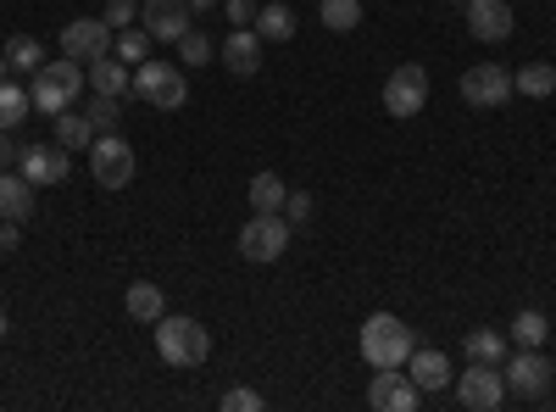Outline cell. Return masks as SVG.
I'll return each instance as SVG.
<instances>
[{"mask_svg": "<svg viewBox=\"0 0 556 412\" xmlns=\"http://www.w3.org/2000/svg\"><path fill=\"white\" fill-rule=\"evenodd\" d=\"M151 329H156V351H162L167 369H201V362L212 357V335L195 324V317H173V312H162Z\"/></svg>", "mask_w": 556, "mask_h": 412, "instance_id": "1", "label": "cell"}, {"mask_svg": "<svg viewBox=\"0 0 556 412\" xmlns=\"http://www.w3.org/2000/svg\"><path fill=\"white\" fill-rule=\"evenodd\" d=\"M412 329L401 324L395 312H374L362 324V357H367V369H406V357H412Z\"/></svg>", "mask_w": 556, "mask_h": 412, "instance_id": "2", "label": "cell"}, {"mask_svg": "<svg viewBox=\"0 0 556 412\" xmlns=\"http://www.w3.org/2000/svg\"><path fill=\"white\" fill-rule=\"evenodd\" d=\"M89 84V73H84V62H73V57H62V62H45L39 73H34V89H28V101L39 107V112H67L73 101H78V89Z\"/></svg>", "mask_w": 556, "mask_h": 412, "instance_id": "3", "label": "cell"}, {"mask_svg": "<svg viewBox=\"0 0 556 412\" xmlns=\"http://www.w3.org/2000/svg\"><path fill=\"white\" fill-rule=\"evenodd\" d=\"M128 96L146 101V107H156V112H178L184 101H190V84H184V73H178L173 62H151V57H146V62L134 67Z\"/></svg>", "mask_w": 556, "mask_h": 412, "instance_id": "4", "label": "cell"}, {"mask_svg": "<svg viewBox=\"0 0 556 412\" xmlns=\"http://www.w3.org/2000/svg\"><path fill=\"white\" fill-rule=\"evenodd\" d=\"M89 173H96L101 190H128L134 185V146L123 134H96L89 146Z\"/></svg>", "mask_w": 556, "mask_h": 412, "instance_id": "5", "label": "cell"}, {"mask_svg": "<svg viewBox=\"0 0 556 412\" xmlns=\"http://www.w3.org/2000/svg\"><path fill=\"white\" fill-rule=\"evenodd\" d=\"M429 107V67L424 62H401L384 78V112L390 117H417Z\"/></svg>", "mask_w": 556, "mask_h": 412, "instance_id": "6", "label": "cell"}, {"mask_svg": "<svg viewBox=\"0 0 556 412\" xmlns=\"http://www.w3.org/2000/svg\"><path fill=\"white\" fill-rule=\"evenodd\" d=\"M456 401L468 407V412H495L506 401L501 362H468V374H456Z\"/></svg>", "mask_w": 556, "mask_h": 412, "instance_id": "7", "label": "cell"}, {"mask_svg": "<svg viewBox=\"0 0 556 412\" xmlns=\"http://www.w3.org/2000/svg\"><path fill=\"white\" fill-rule=\"evenodd\" d=\"M290 246V223L278 212H256L245 228H240V257L245 262H278Z\"/></svg>", "mask_w": 556, "mask_h": 412, "instance_id": "8", "label": "cell"}, {"mask_svg": "<svg viewBox=\"0 0 556 412\" xmlns=\"http://www.w3.org/2000/svg\"><path fill=\"white\" fill-rule=\"evenodd\" d=\"M112 45H117V34L106 28V17H78L62 28V57H73V62H101V57H112Z\"/></svg>", "mask_w": 556, "mask_h": 412, "instance_id": "9", "label": "cell"}, {"mask_svg": "<svg viewBox=\"0 0 556 412\" xmlns=\"http://www.w3.org/2000/svg\"><path fill=\"white\" fill-rule=\"evenodd\" d=\"M462 101L468 107H506L513 101V73H506L501 62H479L462 73Z\"/></svg>", "mask_w": 556, "mask_h": 412, "instance_id": "10", "label": "cell"}, {"mask_svg": "<svg viewBox=\"0 0 556 412\" xmlns=\"http://www.w3.org/2000/svg\"><path fill=\"white\" fill-rule=\"evenodd\" d=\"M501 374H506V390H513V396H529V401H534V396H545V379H551L540 346H518V351H506Z\"/></svg>", "mask_w": 556, "mask_h": 412, "instance_id": "11", "label": "cell"}, {"mask_svg": "<svg viewBox=\"0 0 556 412\" xmlns=\"http://www.w3.org/2000/svg\"><path fill=\"white\" fill-rule=\"evenodd\" d=\"M462 12H468V34L484 39V45H501V39H513L518 17L506 0H462Z\"/></svg>", "mask_w": 556, "mask_h": 412, "instance_id": "12", "label": "cell"}, {"mask_svg": "<svg viewBox=\"0 0 556 412\" xmlns=\"http://www.w3.org/2000/svg\"><path fill=\"white\" fill-rule=\"evenodd\" d=\"M417 401H424V390H417L401 369H374L367 407H379V412H417Z\"/></svg>", "mask_w": 556, "mask_h": 412, "instance_id": "13", "label": "cell"}, {"mask_svg": "<svg viewBox=\"0 0 556 412\" xmlns=\"http://www.w3.org/2000/svg\"><path fill=\"white\" fill-rule=\"evenodd\" d=\"M17 173L28 178L34 190H39V185H67L73 162H67V151H56V146H23V151H17Z\"/></svg>", "mask_w": 556, "mask_h": 412, "instance_id": "14", "label": "cell"}, {"mask_svg": "<svg viewBox=\"0 0 556 412\" xmlns=\"http://www.w3.org/2000/svg\"><path fill=\"white\" fill-rule=\"evenodd\" d=\"M139 28H146L151 39H184L190 34V0H146L139 7Z\"/></svg>", "mask_w": 556, "mask_h": 412, "instance_id": "15", "label": "cell"}, {"mask_svg": "<svg viewBox=\"0 0 556 412\" xmlns=\"http://www.w3.org/2000/svg\"><path fill=\"white\" fill-rule=\"evenodd\" d=\"M406 369H412L406 379H412L417 390H424V396L451 385V357H445V351H434V346H417V351L406 357Z\"/></svg>", "mask_w": 556, "mask_h": 412, "instance_id": "16", "label": "cell"}, {"mask_svg": "<svg viewBox=\"0 0 556 412\" xmlns=\"http://www.w3.org/2000/svg\"><path fill=\"white\" fill-rule=\"evenodd\" d=\"M223 62H228V73H235V78H251L262 67V34L256 28H228Z\"/></svg>", "mask_w": 556, "mask_h": 412, "instance_id": "17", "label": "cell"}, {"mask_svg": "<svg viewBox=\"0 0 556 412\" xmlns=\"http://www.w3.org/2000/svg\"><path fill=\"white\" fill-rule=\"evenodd\" d=\"M0 217H12V223H23V217H34V185L23 173H0Z\"/></svg>", "mask_w": 556, "mask_h": 412, "instance_id": "18", "label": "cell"}, {"mask_svg": "<svg viewBox=\"0 0 556 412\" xmlns=\"http://www.w3.org/2000/svg\"><path fill=\"white\" fill-rule=\"evenodd\" d=\"M128 84H134V73H128V62H112V57H101V62H89V89L96 96H128Z\"/></svg>", "mask_w": 556, "mask_h": 412, "instance_id": "19", "label": "cell"}, {"mask_svg": "<svg viewBox=\"0 0 556 412\" xmlns=\"http://www.w3.org/2000/svg\"><path fill=\"white\" fill-rule=\"evenodd\" d=\"M56 146L62 151H89L96 146V123H89V112H56Z\"/></svg>", "mask_w": 556, "mask_h": 412, "instance_id": "20", "label": "cell"}, {"mask_svg": "<svg viewBox=\"0 0 556 412\" xmlns=\"http://www.w3.org/2000/svg\"><path fill=\"white\" fill-rule=\"evenodd\" d=\"M251 28L262 34V45H285V39L295 34V12L273 0V7H256V23H251Z\"/></svg>", "mask_w": 556, "mask_h": 412, "instance_id": "21", "label": "cell"}, {"mask_svg": "<svg viewBox=\"0 0 556 412\" xmlns=\"http://www.w3.org/2000/svg\"><path fill=\"white\" fill-rule=\"evenodd\" d=\"M167 312V301H162V285H128V317L134 324H156V317Z\"/></svg>", "mask_w": 556, "mask_h": 412, "instance_id": "22", "label": "cell"}, {"mask_svg": "<svg viewBox=\"0 0 556 412\" xmlns=\"http://www.w3.org/2000/svg\"><path fill=\"white\" fill-rule=\"evenodd\" d=\"M462 351H468V362H506V329H473Z\"/></svg>", "mask_w": 556, "mask_h": 412, "instance_id": "23", "label": "cell"}, {"mask_svg": "<svg viewBox=\"0 0 556 412\" xmlns=\"http://www.w3.org/2000/svg\"><path fill=\"white\" fill-rule=\"evenodd\" d=\"M513 89H523L529 101H545V96H556V67H551V62H529V67L513 78Z\"/></svg>", "mask_w": 556, "mask_h": 412, "instance_id": "24", "label": "cell"}, {"mask_svg": "<svg viewBox=\"0 0 556 412\" xmlns=\"http://www.w3.org/2000/svg\"><path fill=\"white\" fill-rule=\"evenodd\" d=\"M285 196L290 190H285V178H278V173H256L251 178V207L256 212H285Z\"/></svg>", "mask_w": 556, "mask_h": 412, "instance_id": "25", "label": "cell"}, {"mask_svg": "<svg viewBox=\"0 0 556 412\" xmlns=\"http://www.w3.org/2000/svg\"><path fill=\"white\" fill-rule=\"evenodd\" d=\"M317 12H323V28L351 34L362 23V0H317Z\"/></svg>", "mask_w": 556, "mask_h": 412, "instance_id": "26", "label": "cell"}, {"mask_svg": "<svg viewBox=\"0 0 556 412\" xmlns=\"http://www.w3.org/2000/svg\"><path fill=\"white\" fill-rule=\"evenodd\" d=\"M7 57H12V73H39V67H45V45H39L34 34H12Z\"/></svg>", "mask_w": 556, "mask_h": 412, "instance_id": "27", "label": "cell"}, {"mask_svg": "<svg viewBox=\"0 0 556 412\" xmlns=\"http://www.w3.org/2000/svg\"><path fill=\"white\" fill-rule=\"evenodd\" d=\"M545 335H551L545 312H518L513 329H506V340H518V346H545Z\"/></svg>", "mask_w": 556, "mask_h": 412, "instance_id": "28", "label": "cell"}, {"mask_svg": "<svg viewBox=\"0 0 556 412\" xmlns=\"http://www.w3.org/2000/svg\"><path fill=\"white\" fill-rule=\"evenodd\" d=\"M28 107H34V101L23 96V89H17L12 78H7V84H0V128H7V134H12V128H17L23 117H28Z\"/></svg>", "mask_w": 556, "mask_h": 412, "instance_id": "29", "label": "cell"}, {"mask_svg": "<svg viewBox=\"0 0 556 412\" xmlns=\"http://www.w3.org/2000/svg\"><path fill=\"white\" fill-rule=\"evenodd\" d=\"M151 45H156V39L134 23V28H123V34H117L112 51H117V62H146V57H151Z\"/></svg>", "mask_w": 556, "mask_h": 412, "instance_id": "30", "label": "cell"}, {"mask_svg": "<svg viewBox=\"0 0 556 412\" xmlns=\"http://www.w3.org/2000/svg\"><path fill=\"white\" fill-rule=\"evenodd\" d=\"M89 123H96V134H117L123 101H117V96H96V107H89Z\"/></svg>", "mask_w": 556, "mask_h": 412, "instance_id": "31", "label": "cell"}, {"mask_svg": "<svg viewBox=\"0 0 556 412\" xmlns=\"http://www.w3.org/2000/svg\"><path fill=\"white\" fill-rule=\"evenodd\" d=\"M178 62H190V67H201V62H212V39L201 34V28H190L178 39Z\"/></svg>", "mask_w": 556, "mask_h": 412, "instance_id": "32", "label": "cell"}, {"mask_svg": "<svg viewBox=\"0 0 556 412\" xmlns=\"http://www.w3.org/2000/svg\"><path fill=\"white\" fill-rule=\"evenodd\" d=\"M134 23H139L134 0H106V28H112V34H123V28H134Z\"/></svg>", "mask_w": 556, "mask_h": 412, "instance_id": "33", "label": "cell"}, {"mask_svg": "<svg viewBox=\"0 0 556 412\" xmlns=\"http://www.w3.org/2000/svg\"><path fill=\"white\" fill-rule=\"evenodd\" d=\"M262 407H267V401H262L256 390H245V385H235V390L223 396V412H262Z\"/></svg>", "mask_w": 556, "mask_h": 412, "instance_id": "34", "label": "cell"}, {"mask_svg": "<svg viewBox=\"0 0 556 412\" xmlns=\"http://www.w3.org/2000/svg\"><path fill=\"white\" fill-rule=\"evenodd\" d=\"M223 17H228V28H251L256 23V0H223Z\"/></svg>", "mask_w": 556, "mask_h": 412, "instance_id": "35", "label": "cell"}, {"mask_svg": "<svg viewBox=\"0 0 556 412\" xmlns=\"http://www.w3.org/2000/svg\"><path fill=\"white\" fill-rule=\"evenodd\" d=\"M306 217H312V196L290 190V196H285V223H306Z\"/></svg>", "mask_w": 556, "mask_h": 412, "instance_id": "36", "label": "cell"}, {"mask_svg": "<svg viewBox=\"0 0 556 412\" xmlns=\"http://www.w3.org/2000/svg\"><path fill=\"white\" fill-rule=\"evenodd\" d=\"M0 251H17V223L0 217Z\"/></svg>", "mask_w": 556, "mask_h": 412, "instance_id": "37", "label": "cell"}, {"mask_svg": "<svg viewBox=\"0 0 556 412\" xmlns=\"http://www.w3.org/2000/svg\"><path fill=\"white\" fill-rule=\"evenodd\" d=\"M12 167V140H7V128H0V173Z\"/></svg>", "mask_w": 556, "mask_h": 412, "instance_id": "38", "label": "cell"}, {"mask_svg": "<svg viewBox=\"0 0 556 412\" xmlns=\"http://www.w3.org/2000/svg\"><path fill=\"white\" fill-rule=\"evenodd\" d=\"M12 78V57H0V84H7Z\"/></svg>", "mask_w": 556, "mask_h": 412, "instance_id": "39", "label": "cell"}, {"mask_svg": "<svg viewBox=\"0 0 556 412\" xmlns=\"http://www.w3.org/2000/svg\"><path fill=\"white\" fill-rule=\"evenodd\" d=\"M7 329H12V324H7V307H0V340H7Z\"/></svg>", "mask_w": 556, "mask_h": 412, "instance_id": "40", "label": "cell"}, {"mask_svg": "<svg viewBox=\"0 0 556 412\" xmlns=\"http://www.w3.org/2000/svg\"><path fill=\"white\" fill-rule=\"evenodd\" d=\"M551 385H556V369H551Z\"/></svg>", "mask_w": 556, "mask_h": 412, "instance_id": "41", "label": "cell"}, {"mask_svg": "<svg viewBox=\"0 0 556 412\" xmlns=\"http://www.w3.org/2000/svg\"><path fill=\"white\" fill-rule=\"evenodd\" d=\"M456 7H462V0H456Z\"/></svg>", "mask_w": 556, "mask_h": 412, "instance_id": "42", "label": "cell"}, {"mask_svg": "<svg viewBox=\"0 0 556 412\" xmlns=\"http://www.w3.org/2000/svg\"><path fill=\"white\" fill-rule=\"evenodd\" d=\"M190 7H195V0H190Z\"/></svg>", "mask_w": 556, "mask_h": 412, "instance_id": "43", "label": "cell"}]
</instances>
